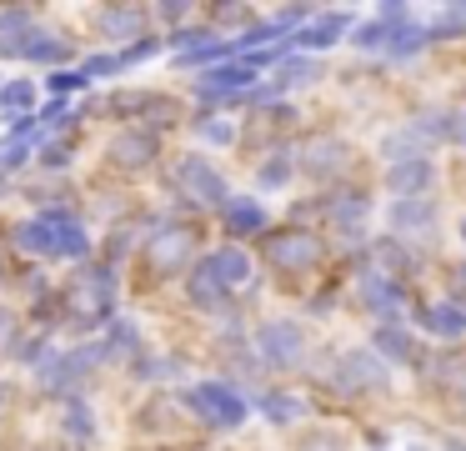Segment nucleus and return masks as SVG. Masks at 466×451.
I'll return each instance as SVG.
<instances>
[{
  "mask_svg": "<svg viewBox=\"0 0 466 451\" xmlns=\"http://www.w3.org/2000/svg\"><path fill=\"white\" fill-rule=\"evenodd\" d=\"M191 406L201 411L206 421H216V426H236V421L246 416V401L236 396V391H226V386H196Z\"/></svg>",
  "mask_w": 466,
  "mask_h": 451,
  "instance_id": "nucleus-3",
  "label": "nucleus"
},
{
  "mask_svg": "<svg viewBox=\"0 0 466 451\" xmlns=\"http://www.w3.org/2000/svg\"><path fill=\"white\" fill-rule=\"evenodd\" d=\"M176 180H181V190L191 200H226V186H221V176H216L206 160H181V170H176Z\"/></svg>",
  "mask_w": 466,
  "mask_h": 451,
  "instance_id": "nucleus-5",
  "label": "nucleus"
},
{
  "mask_svg": "<svg viewBox=\"0 0 466 451\" xmlns=\"http://www.w3.org/2000/svg\"><path fill=\"white\" fill-rule=\"evenodd\" d=\"M266 261L276 271H286V276H301V271H311L321 261V241L306 236V231H281V236L266 241Z\"/></svg>",
  "mask_w": 466,
  "mask_h": 451,
  "instance_id": "nucleus-2",
  "label": "nucleus"
},
{
  "mask_svg": "<svg viewBox=\"0 0 466 451\" xmlns=\"http://www.w3.org/2000/svg\"><path fill=\"white\" fill-rule=\"evenodd\" d=\"M0 341H5V346H11V341H15V321L5 316V311H0Z\"/></svg>",
  "mask_w": 466,
  "mask_h": 451,
  "instance_id": "nucleus-20",
  "label": "nucleus"
},
{
  "mask_svg": "<svg viewBox=\"0 0 466 451\" xmlns=\"http://www.w3.org/2000/svg\"><path fill=\"white\" fill-rule=\"evenodd\" d=\"M301 451H346V441L331 436V431H316V436L301 441Z\"/></svg>",
  "mask_w": 466,
  "mask_h": 451,
  "instance_id": "nucleus-17",
  "label": "nucleus"
},
{
  "mask_svg": "<svg viewBox=\"0 0 466 451\" xmlns=\"http://www.w3.org/2000/svg\"><path fill=\"white\" fill-rule=\"evenodd\" d=\"M191 246H196V236L186 226H166L161 236L151 241V266L156 271H181L186 256H191Z\"/></svg>",
  "mask_w": 466,
  "mask_h": 451,
  "instance_id": "nucleus-4",
  "label": "nucleus"
},
{
  "mask_svg": "<svg viewBox=\"0 0 466 451\" xmlns=\"http://www.w3.org/2000/svg\"><path fill=\"white\" fill-rule=\"evenodd\" d=\"M21 246L46 251V256H81L86 236H81V226L66 220V216H41V220H25L21 226Z\"/></svg>",
  "mask_w": 466,
  "mask_h": 451,
  "instance_id": "nucleus-1",
  "label": "nucleus"
},
{
  "mask_svg": "<svg viewBox=\"0 0 466 451\" xmlns=\"http://www.w3.org/2000/svg\"><path fill=\"white\" fill-rule=\"evenodd\" d=\"M336 30H341V20H326V26H316V30H306V46H331L336 40Z\"/></svg>",
  "mask_w": 466,
  "mask_h": 451,
  "instance_id": "nucleus-18",
  "label": "nucleus"
},
{
  "mask_svg": "<svg viewBox=\"0 0 466 451\" xmlns=\"http://www.w3.org/2000/svg\"><path fill=\"white\" fill-rule=\"evenodd\" d=\"M381 346H391V351H396V356H401V361H411V341H406L401 331H386V336H381Z\"/></svg>",
  "mask_w": 466,
  "mask_h": 451,
  "instance_id": "nucleus-19",
  "label": "nucleus"
},
{
  "mask_svg": "<svg viewBox=\"0 0 466 451\" xmlns=\"http://www.w3.org/2000/svg\"><path fill=\"white\" fill-rule=\"evenodd\" d=\"M421 326L436 331V336H461V331H466V311H456V306H426L421 311Z\"/></svg>",
  "mask_w": 466,
  "mask_h": 451,
  "instance_id": "nucleus-9",
  "label": "nucleus"
},
{
  "mask_svg": "<svg viewBox=\"0 0 466 451\" xmlns=\"http://www.w3.org/2000/svg\"><path fill=\"white\" fill-rule=\"evenodd\" d=\"M436 376H441V386L451 391V396H466V356H446Z\"/></svg>",
  "mask_w": 466,
  "mask_h": 451,
  "instance_id": "nucleus-13",
  "label": "nucleus"
},
{
  "mask_svg": "<svg viewBox=\"0 0 466 451\" xmlns=\"http://www.w3.org/2000/svg\"><path fill=\"white\" fill-rule=\"evenodd\" d=\"M261 351L276 361V366H291V361H301L306 351V336L296 326H286V321H276V326L261 331Z\"/></svg>",
  "mask_w": 466,
  "mask_h": 451,
  "instance_id": "nucleus-6",
  "label": "nucleus"
},
{
  "mask_svg": "<svg viewBox=\"0 0 466 451\" xmlns=\"http://www.w3.org/2000/svg\"><path fill=\"white\" fill-rule=\"evenodd\" d=\"M386 371L376 366V356H366V351H351V356L341 361V386H381Z\"/></svg>",
  "mask_w": 466,
  "mask_h": 451,
  "instance_id": "nucleus-8",
  "label": "nucleus"
},
{
  "mask_svg": "<svg viewBox=\"0 0 466 451\" xmlns=\"http://www.w3.org/2000/svg\"><path fill=\"white\" fill-rule=\"evenodd\" d=\"M226 220H231V231H261V206H251V200H231L226 206Z\"/></svg>",
  "mask_w": 466,
  "mask_h": 451,
  "instance_id": "nucleus-12",
  "label": "nucleus"
},
{
  "mask_svg": "<svg viewBox=\"0 0 466 451\" xmlns=\"http://www.w3.org/2000/svg\"><path fill=\"white\" fill-rule=\"evenodd\" d=\"M271 416L286 421V416H296V406H291V401H271Z\"/></svg>",
  "mask_w": 466,
  "mask_h": 451,
  "instance_id": "nucleus-21",
  "label": "nucleus"
},
{
  "mask_svg": "<svg viewBox=\"0 0 466 451\" xmlns=\"http://www.w3.org/2000/svg\"><path fill=\"white\" fill-rule=\"evenodd\" d=\"M206 266H211V276L221 281V286H246V281H251V261H246L236 246L231 251H216Z\"/></svg>",
  "mask_w": 466,
  "mask_h": 451,
  "instance_id": "nucleus-7",
  "label": "nucleus"
},
{
  "mask_svg": "<svg viewBox=\"0 0 466 451\" xmlns=\"http://www.w3.org/2000/svg\"><path fill=\"white\" fill-rule=\"evenodd\" d=\"M306 166H311L316 176L336 170V166H341V146H336V140H316V146H311V160H306Z\"/></svg>",
  "mask_w": 466,
  "mask_h": 451,
  "instance_id": "nucleus-14",
  "label": "nucleus"
},
{
  "mask_svg": "<svg viewBox=\"0 0 466 451\" xmlns=\"http://www.w3.org/2000/svg\"><path fill=\"white\" fill-rule=\"evenodd\" d=\"M251 76H256L251 66H221L201 80V90H236V86H251Z\"/></svg>",
  "mask_w": 466,
  "mask_h": 451,
  "instance_id": "nucleus-11",
  "label": "nucleus"
},
{
  "mask_svg": "<svg viewBox=\"0 0 466 451\" xmlns=\"http://www.w3.org/2000/svg\"><path fill=\"white\" fill-rule=\"evenodd\" d=\"M191 296L201 301V306H206V301H216V296H221V281L211 276V266H201V271H196V281H191Z\"/></svg>",
  "mask_w": 466,
  "mask_h": 451,
  "instance_id": "nucleus-15",
  "label": "nucleus"
},
{
  "mask_svg": "<svg viewBox=\"0 0 466 451\" xmlns=\"http://www.w3.org/2000/svg\"><path fill=\"white\" fill-rule=\"evenodd\" d=\"M151 156H156V140L151 136H121V140H116V160H121V166H146Z\"/></svg>",
  "mask_w": 466,
  "mask_h": 451,
  "instance_id": "nucleus-10",
  "label": "nucleus"
},
{
  "mask_svg": "<svg viewBox=\"0 0 466 451\" xmlns=\"http://www.w3.org/2000/svg\"><path fill=\"white\" fill-rule=\"evenodd\" d=\"M31 100H35V90L25 86V80H15L11 90H0V110H25Z\"/></svg>",
  "mask_w": 466,
  "mask_h": 451,
  "instance_id": "nucleus-16",
  "label": "nucleus"
}]
</instances>
